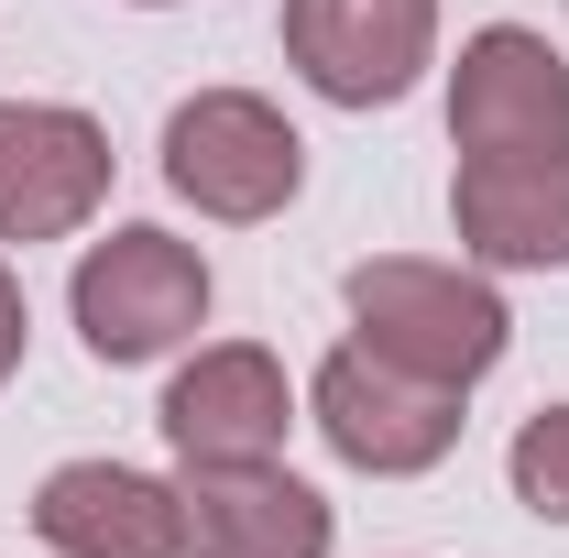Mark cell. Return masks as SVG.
Here are the masks:
<instances>
[{
    "mask_svg": "<svg viewBox=\"0 0 569 558\" xmlns=\"http://www.w3.org/2000/svg\"><path fill=\"white\" fill-rule=\"evenodd\" d=\"M132 11H164V0H132Z\"/></svg>",
    "mask_w": 569,
    "mask_h": 558,
    "instance_id": "cell-14",
    "label": "cell"
},
{
    "mask_svg": "<svg viewBox=\"0 0 569 558\" xmlns=\"http://www.w3.org/2000/svg\"><path fill=\"white\" fill-rule=\"evenodd\" d=\"M67 307H77L88 361L132 372V361H164V350H187L209 329V263H198V241H176L153 219H121L110 241L77 252Z\"/></svg>",
    "mask_w": 569,
    "mask_h": 558,
    "instance_id": "cell-2",
    "label": "cell"
},
{
    "mask_svg": "<svg viewBox=\"0 0 569 558\" xmlns=\"http://www.w3.org/2000/svg\"><path fill=\"white\" fill-rule=\"evenodd\" d=\"M284 67L329 110H395L438 67V0H284Z\"/></svg>",
    "mask_w": 569,
    "mask_h": 558,
    "instance_id": "cell-5",
    "label": "cell"
},
{
    "mask_svg": "<svg viewBox=\"0 0 569 558\" xmlns=\"http://www.w3.org/2000/svg\"><path fill=\"white\" fill-rule=\"evenodd\" d=\"M351 340L383 350V361H406L427 383H449V395H471L482 372L503 361L515 340V318H503L493 275H471V263H427V252H372L351 263Z\"/></svg>",
    "mask_w": 569,
    "mask_h": 558,
    "instance_id": "cell-1",
    "label": "cell"
},
{
    "mask_svg": "<svg viewBox=\"0 0 569 558\" xmlns=\"http://www.w3.org/2000/svg\"><path fill=\"white\" fill-rule=\"evenodd\" d=\"M503 482H515V504H526L537 526H569V406H537V417L515 427Z\"/></svg>",
    "mask_w": 569,
    "mask_h": 558,
    "instance_id": "cell-12",
    "label": "cell"
},
{
    "mask_svg": "<svg viewBox=\"0 0 569 558\" xmlns=\"http://www.w3.org/2000/svg\"><path fill=\"white\" fill-rule=\"evenodd\" d=\"M33 537L56 558H187V492L132 460H56L33 492Z\"/></svg>",
    "mask_w": 569,
    "mask_h": 558,
    "instance_id": "cell-10",
    "label": "cell"
},
{
    "mask_svg": "<svg viewBox=\"0 0 569 558\" xmlns=\"http://www.w3.org/2000/svg\"><path fill=\"white\" fill-rule=\"evenodd\" d=\"M449 219H460V252L482 275H559L569 263V153H460Z\"/></svg>",
    "mask_w": 569,
    "mask_h": 558,
    "instance_id": "cell-9",
    "label": "cell"
},
{
    "mask_svg": "<svg viewBox=\"0 0 569 558\" xmlns=\"http://www.w3.org/2000/svg\"><path fill=\"white\" fill-rule=\"evenodd\" d=\"M460 153H569V56L537 22H482L449 67Z\"/></svg>",
    "mask_w": 569,
    "mask_h": 558,
    "instance_id": "cell-6",
    "label": "cell"
},
{
    "mask_svg": "<svg viewBox=\"0 0 569 558\" xmlns=\"http://www.w3.org/2000/svg\"><path fill=\"white\" fill-rule=\"evenodd\" d=\"M22 329H33V318H22V275L0 263V383L22 372Z\"/></svg>",
    "mask_w": 569,
    "mask_h": 558,
    "instance_id": "cell-13",
    "label": "cell"
},
{
    "mask_svg": "<svg viewBox=\"0 0 569 558\" xmlns=\"http://www.w3.org/2000/svg\"><path fill=\"white\" fill-rule=\"evenodd\" d=\"M307 417H318V438H329L351 471H372V482H417V471H438V460L460 449V395L427 383V372H406V361H383V350H361V340H340L318 361Z\"/></svg>",
    "mask_w": 569,
    "mask_h": 558,
    "instance_id": "cell-4",
    "label": "cell"
},
{
    "mask_svg": "<svg viewBox=\"0 0 569 558\" xmlns=\"http://www.w3.org/2000/svg\"><path fill=\"white\" fill-rule=\"evenodd\" d=\"M164 187L198 219L252 230V219L296 209L307 142H296V121H284L274 99H252V88H198V99H176V121H164Z\"/></svg>",
    "mask_w": 569,
    "mask_h": 558,
    "instance_id": "cell-3",
    "label": "cell"
},
{
    "mask_svg": "<svg viewBox=\"0 0 569 558\" xmlns=\"http://www.w3.org/2000/svg\"><path fill=\"white\" fill-rule=\"evenodd\" d=\"M176 492H187V558H329V492H307L284 460L176 471Z\"/></svg>",
    "mask_w": 569,
    "mask_h": 558,
    "instance_id": "cell-11",
    "label": "cell"
},
{
    "mask_svg": "<svg viewBox=\"0 0 569 558\" xmlns=\"http://www.w3.org/2000/svg\"><path fill=\"white\" fill-rule=\"evenodd\" d=\"M284 427H296V383H284V361L263 340H209L164 383V449H176V471L284 460Z\"/></svg>",
    "mask_w": 569,
    "mask_h": 558,
    "instance_id": "cell-7",
    "label": "cell"
},
{
    "mask_svg": "<svg viewBox=\"0 0 569 558\" xmlns=\"http://www.w3.org/2000/svg\"><path fill=\"white\" fill-rule=\"evenodd\" d=\"M110 198V132L67 99H0V241H67Z\"/></svg>",
    "mask_w": 569,
    "mask_h": 558,
    "instance_id": "cell-8",
    "label": "cell"
}]
</instances>
